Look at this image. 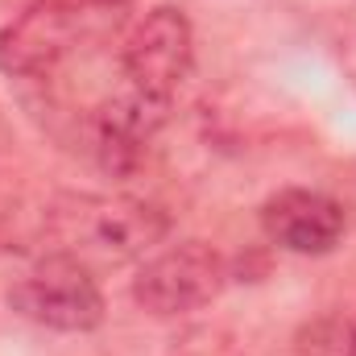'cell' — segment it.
Masks as SVG:
<instances>
[{"mask_svg":"<svg viewBox=\"0 0 356 356\" xmlns=\"http://www.w3.org/2000/svg\"><path fill=\"white\" fill-rule=\"evenodd\" d=\"M290 356H356V315L353 311H336V315L311 319L294 336Z\"/></svg>","mask_w":356,"mask_h":356,"instance_id":"cell-8","label":"cell"},{"mask_svg":"<svg viewBox=\"0 0 356 356\" xmlns=\"http://www.w3.org/2000/svg\"><path fill=\"white\" fill-rule=\"evenodd\" d=\"M88 4H124V0H88Z\"/></svg>","mask_w":356,"mask_h":356,"instance_id":"cell-9","label":"cell"},{"mask_svg":"<svg viewBox=\"0 0 356 356\" xmlns=\"http://www.w3.org/2000/svg\"><path fill=\"white\" fill-rule=\"evenodd\" d=\"M207 356H211V353H207Z\"/></svg>","mask_w":356,"mask_h":356,"instance_id":"cell-10","label":"cell"},{"mask_svg":"<svg viewBox=\"0 0 356 356\" xmlns=\"http://www.w3.org/2000/svg\"><path fill=\"white\" fill-rule=\"evenodd\" d=\"M166 120H170V99H154L133 88L108 99L95 116V154H99L104 170H112V175L137 170L149 141L162 133Z\"/></svg>","mask_w":356,"mask_h":356,"instance_id":"cell-7","label":"cell"},{"mask_svg":"<svg viewBox=\"0 0 356 356\" xmlns=\"http://www.w3.org/2000/svg\"><path fill=\"white\" fill-rule=\"evenodd\" d=\"M261 228L273 245H282L290 253L323 257L344 241L348 220L332 195L307 191V186H286L261 203Z\"/></svg>","mask_w":356,"mask_h":356,"instance_id":"cell-6","label":"cell"},{"mask_svg":"<svg viewBox=\"0 0 356 356\" xmlns=\"http://www.w3.org/2000/svg\"><path fill=\"white\" fill-rule=\"evenodd\" d=\"M228 266L224 257L203 241H178L170 249L154 253L141 273L133 277V298L149 315H186L195 307H207L224 290Z\"/></svg>","mask_w":356,"mask_h":356,"instance_id":"cell-3","label":"cell"},{"mask_svg":"<svg viewBox=\"0 0 356 356\" xmlns=\"http://www.w3.org/2000/svg\"><path fill=\"white\" fill-rule=\"evenodd\" d=\"M88 0H38L0 33L4 75H42L63 63L88 33Z\"/></svg>","mask_w":356,"mask_h":356,"instance_id":"cell-4","label":"cell"},{"mask_svg":"<svg viewBox=\"0 0 356 356\" xmlns=\"http://www.w3.org/2000/svg\"><path fill=\"white\" fill-rule=\"evenodd\" d=\"M8 307L50 332H91L104 323V290L88 261L50 253L8 286Z\"/></svg>","mask_w":356,"mask_h":356,"instance_id":"cell-2","label":"cell"},{"mask_svg":"<svg viewBox=\"0 0 356 356\" xmlns=\"http://www.w3.org/2000/svg\"><path fill=\"white\" fill-rule=\"evenodd\" d=\"M191 63H195L191 21L170 4L145 13V21L124 42V75H129V83H133V91L154 95V99H170L186 83Z\"/></svg>","mask_w":356,"mask_h":356,"instance_id":"cell-5","label":"cell"},{"mask_svg":"<svg viewBox=\"0 0 356 356\" xmlns=\"http://www.w3.org/2000/svg\"><path fill=\"white\" fill-rule=\"evenodd\" d=\"M170 232V216L145 199H58L50 211V236L58 253L79 261H129L162 245Z\"/></svg>","mask_w":356,"mask_h":356,"instance_id":"cell-1","label":"cell"}]
</instances>
